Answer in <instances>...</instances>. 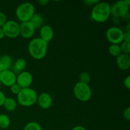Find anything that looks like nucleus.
I'll list each match as a JSON object with an SVG mask.
<instances>
[{"label":"nucleus","instance_id":"f257e3e1","mask_svg":"<svg viewBox=\"0 0 130 130\" xmlns=\"http://www.w3.org/2000/svg\"><path fill=\"white\" fill-rule=\"evenodd\" d=\"M48 49V43L40 38L32 39L29 44L28 50L30 56L34 59L41 60L45 57Z\"/></svg>","mask_w":130,"mask_h":130},{"label":"nucleus","instance_id":"f03ea898","mask_svg":"<svg viewBox=\"0 0 130 130\" xmlns=\"http://www.w3.org/2000/svg\"><path fill=\"white\" fill-rule=\"evenodd\" d=\"M110 6L108 3L100 2L95 5L91 11V17L95 22L104 23L109 19L111 15Z\"/></svg>","mask_w":130,"mask_h":130},{"label":"nucleus","instance_id":"7ed1b4c3","mask_svg":"<svg viewBox=\"0 0 130 130\" xmlns=\"http://www.w3.org/2000/svg\"><path fill=\"white\" fill-rule=\"evenodd\" d=\"M38 94L32 88L21 89L17 95V101L24 107H30L35 104L38 100Z\"/></svg>","mask_w":130,"mask_h":130},{"label":"nucleus","instance_id":"20e7f679","mask_svg":"<svg viewBox=\"0 0 130 130\" xmlns=\"http://www.w3.org/2000/svg\"><path fill=\"white\" fill-rule=\"evenodd\" d=\"M129 0H121L117 1L110 7L111 15L115 19H125L129 15Z\"/></svg>","mask_w":130,"mask_h":130},{"label":"nucleus","instance_id":"39448f33","mask_svg":"<svg viewBox=\"0 0 130 130\" xmlns=\"http://www.w3.org/2000/svg\"><path fill=\"white\" fill-rule=\"evenodd\" d=\"M34 5L30 3H23L19 5L16 10V16L22 22H25L30 20L34 14Z\"/></svg>","mask_w":130,"mask_h":130},{"label":"nucleus","instance_id":"423d86ee","mask_svg":"<svg viewBox=\"0 0 130 130\" xmlns=\"http://www.w3.org/2000/svg\"><path fill=\"white\" fill-rule=\"evenodd\" d=\"M74 94L79 101L87 102L91 99L92 92L89 85L78 82L74 88Z\"/></svg>","mask_w":130,"mask_h":130},{"label":"nucleus","instance_id":"0eeeda50","mask_svg":"<svg viewBox=\"0 0 130 130\" xmlns=\"http://www.w3.org/2000/svg\"><path fill=\"white\" fill-rule=\"evenodd\" d=\"M124 32L118 27H112L107 29L106 38L109 43L112 44H119L123 41Z\"/></svg>","mask_w":130,"mask_h":130},{"label":"nucleus","instance_id":"6e6552de","mask_svg":"<svg viewBox=\"0 0 130 130\" xmlns=\"http://www.w3.org/2000/svg\"><path fill=\"white\" fill-rule=\"evenodd\" d=\"M2 29L5 36L8 38H15L20 35V25L14 20H8Z\"/></svg>","mask_w":130,"mask_h":130},{"label":"nucleus","instance_id":"1a4fd4ad","mask_svg":"<svg viewBox=\"0 0 130 130\" xmlns=\"http://www.w3.org/2000/svg\"><path fill=\"white\" fill-rule=\"evenodd\" d=\"M33 81V77L31 74L27 71H23L19 74L17 77L16 83L19 85L22 89L29 88Z\"/></svg>","mask_w":130,"mask_h":130},{"label":"nucleus","instance_id":"9d476101","mask_svg":"<svg viewBox=\"0 0 130 130\" xmlns=\"http://www.w3.org/2000/svg\"><path fill=\"white\" fill-rule=\"evenodd\" d=\"M0 80L1 84L6 86L10 87L16 83L17 76L13 71L10 70L3 71L0 73Z\"/></svg>","mask_w":130,"mask_h":130},{"label":"nucleus","instance_id":"9b49d317","mask_svg":"<svg viewBox=\"0 0 130 130\" xmlns=\"http://www.w3.org/2000/svg\"><path fill=\"white\" fill-rule=\"evenodd\" d=\"M35 28L29 21L22 22L20 25V34L25 39L32 38L35 32Z\"/></svg>","mask_w":130,"mask_h":130},{"label":"nucleus","instance_id":"f8f14e48","mask_svg":"<svg viewBox=\"0 0 130 130\" xmlns=\"http://www.w3.org/2000/svg\"><path fill=\"white\" fill-rule=\"evenodd\" d=\"M37 102L41 109H48L52 105V98L48 93H43L38 96Z\"/></svg>","mask_w":130,"mask_h":130},{"label":"nucleus","instance_id":"ddd939ff","mask_svg":"<svg viewBox=\"0 0 130 130\" xmlns=\"http://www.w3.org/2000/svg\"><path fill=\"white\" fill-rule=\"evenodd\" d=\"M116 63L118 68L122 71H126L130 67V57L129 55L121 53L116 57Z\"/></svg>","mask_w":130,"mask_h":130},{"label":"nucleus","instance_id":"4468645a","mask_svg":"<svg viewBox=\"0 0 130 130\" xmlns=\"http://www.w3.org/2000/svg\"><path fill=\"white\" fill-rule=\"evenodd\" d=\"M39 34H40L41 39L44 40L46 43H48L53 39L54 32L53 28L50 25H44L41 27Z\"/></svg>","mask_w":130,"mask_h":130},{"label":"nucleus","instance_id":"2eb2a0df","mask_svg":"<svg viewBox=\"0 0 130 130\" xmlns=\"http://www.w3.org/2000/svg\"><path fill=\"white\" fill-rule=\"evenodd\" d=\"M26 66L27 62L25 59L22 58H19V59L17 60L16 62L14 63L13 67V72L15 74L21 73L25 69V68L26 67Z\"/></svg>","mask_w":130,"mask_h":130},{"label":"nucleus","instance_id":"dca6fc26","mask_svg":"<svg viewBox=\"0 0 130 130\" xmlns=\"http://www.w3.org/2000/svg\"><path fill=\"white\" fill-rule=\"evenodd\" d=\"M29 22L32 24L35 29H39L43 25L44 19L40 14L34 13L30 19Z\"/></svg>","mask_w":130,"mask_h":130},{"label":"nucleus","instance_id":"f3484780","mask_svg":"<svg viewBox=\"0 0 130 130\" xmlns=\"http://www.w3.org/2000/svg\"><path fill=\"white\" fill-rule=\"evenodd\" d=\"M3 106L7 111L12 112L16 109L17 107V103L16 100L13 98H6L3 104Z\"/></svg>","mask_w":130,"mask_h":130},{"label":"nucleus","instance_id":"a211bd4d","mask_svg":"<svg viewBox=\"0 0 130 130\" xmlns=\"http://www.w3.org/2000/svg\"><path fill=\"white\" fill-rule=\"evenodd\" d=\"M0 62L2 63L4 71L10 70L12 66V60L11 57L7 55H3L0 58Z\"/></svg>","mask_w":130,"mask_h":130},{"label":"nucleus","instance_id":"6ab92c4d","mask_svg":"<svg viewBox=\"0 0 130 130\" xmlns=\"http://www.w3.org/2000/svg\"><path fill=\"white\" fill-rule=\"evenodd\" d=\"M10 124V119L5 114H0V128L6 129Z\"/></svg>","mask_w":130,"mask_h":130},{"label":"nucleus","instance_id":"aec40b11","mask_svg":"<svg viewBox=\"0 0 130 130\" xmlns=\"http://www.w3.org/2000/svg\"><path fill=\"white\" fill-rule=\"evenodd\" d=\"M109 52L113 57H118L121 53L119 44H111L109 48Z\"/></svg>","mask_w":130,"mask_h":130},{"label":"nucleus","instance_id":"412c9836","mask_svg":"<svg viewBox=\"0 0 130 130\" xmlns=\"http://www.w3.org/2000/svg\"><path fill=\"white\" fill-rule=\"evenodd\" d=\"M24 130H42V128L39 123L32 121L25 126Z\"/></svg>","mask_w":130,"mask_h":130},{"label":"nucleus","instance_id":"4be33fe9","mask_svg":"<svg viewBox=\"0 0 130 130\" xmlns=\"http://www.w3.org/2000/svg\"><path fill=\"white\" fill-rule=\"evenodd\" d=\"M120 48L121 51V53L123 54L129 55L130 53V42L128 41H123L121 43Z\"/></svg>","mask_w":130,"mask_h":130},{"label":"nucleus","instance_id":"5701e85b","mask_svg":"<svg viewBox=\"0 0 130 130\" xmlns=\"http://www.w3.org/2000/svg\"><path fill=\"white\" fill-rule=\"evenodd\" d=\"M79 82L88 85L91 81V76L88 72H83L79 75Z\"/></svg>","mask_w":130,"mask_h":130},{"label":"nucleus","instance_id":"b1692460","mask_svg":"<svg viewBox=\"0 0 130 130\" xmlns=\"http://www.w3.org/2000/svg\"><path fill=\"white\" fill-rule=\"evenodd\" d=\"M21 89L22 88L19 86V85H17V83L14 84L12 86H10V90H11V93H12L13 94H14V95H17L19 93V92L20 91Z\"/></svg>","mask_w":130,"mask_h":130},{"label":"nucleus","instance_id":"393cba45","mask_svg":"<svg viewBox=\"0 0 130 130\" xmlns=\"http://www.w3.org/2000/svg\"><path fill=\"white\" fill-rule=\"evenodd\" d=\"M7 21V18L5 14L0 11V28H2Z\"/></svg>","mask_w":130,"mask_h":130},{"label":"nucleus","instance_id":"a878e982","mask_svg":"<svg viewBox=\"0 0 130 130\" xmlns=\"http://www.w3.org/2000/svg\"><path fill=\"white\" fill-rule=\"evenodd\" d=\"M123 117H124V119L127 121L130 120V108L128 107L124 110L123 112Z\"/></svg>","mask_w":130,"mask_h":130},{"label":"nucleus","instance_id":"bb28decb","mask_svg":"<svg viewBox=\"0 0 130 130\" xmlns=\"http://www.w3.org/2000/svg\"><path fill=\"white\" fill-rule=\"evenodd\" d=\"M124 85L128 90L130 89V76H128L124 81Z\"/></svg>","mask_w":130,"mask_h":130},{"label":"nucleus","instance_id":"cd10ccee","mask_svg":"<svg viewBox=\"0 0 130 130\" xmlns=\"http://www.w3.org/2000/svg\"><path fill=\"white\" fill-rule=\"evenodd\" d=\"M6 98V97L5 96V94H4L2 91H0V106L3 105V104L4 102H5Z\"/></svg>","mask_w":130,"mask_h":130},{"label":"nucleus","instance_id":"c85d7f7f","mask_svg":"<svg viewBox=\"0 0 130 130\" xmlns=\"http://www.w3.org/2000/svg\"><path fill=\"white\" fill-rule=\"evenodd\" d=\"M123 41H124L130 42V32H124V35H123Z\"/></svg>","mask_w":130,"mask_h":130},{"label":"nucleus","instance_id":"c756f323","mask_svg":"<svg viewBox=\"0 0 130 130\" xmlns=\"http://www.w3.org/2000/svg\"><path fill=\"white\" fill-rule=\"evenodd\" d=\"M38 3H39L41 5H42V6H45V5H46L47 4L49 3V1H46V0H41V1H38Z\"/></svg>","mask_w":130,"mask_h":130},{"label":"nucleus","instance_id":"7c9ffc66","mask_svg":"<svg viewBox=\"0 0 130 130\" xmlns=\"http://www.w3.org/2000/svg\"><path fill=\"white\" fill-rule=\"evenodd\" d=\"M72 130H86L84 127L81 126H75L74 128H72Z\"/></svg>","mask_w":130,"mask_h":130},{"label":"nucleus","instance_id":"2f4dec72","mask_svg":"<svg viewBox=\"0 0 130 130\" xmlns=\"http://www.w3.org/2000/svg\"><path fill=\"white\" fill-rule=\"evenodd\" d=\"M99 2V1H85V3L90 4V5H91V4L96 5V4L98 3Z\"/></svg>","mask_w":130,"mask_h":130},{"label":"nucleus","instance_id":"473e14b6","mask_svg":"<svg viewBox=\"0 0 130 130\" xmlns=\"http://www.w3.org/2000/svg\"><path fill=\"white\" fill-rule=\"evenodd\" d=\"M5 36V34H4V32L2 28H0V39H3Z\"/></svg>","mask_w":130,"mask_h":130},{"label":"nucleus","instance_id":"72a5a7b5","mask_svg":"<svg viewBox=\"0 0 130 130\" xmlns=\"http://www.w3.org/2000/svg\"><path fill=\"white\" fill-rule=\"evenodd\" d=\"M126 32H130V23H128L126 25Z\"/></svg>","mask_w":130,"mask_h":130},{"label":"nucleus","instance_id":"f704fd0d","mask_svg":"<svg viewBox=\"0 0 130 130\" xmlns=\"http://www.w3.org/2000/svg\"><path fill=\"white\" fill-rule=\"evenodd\" d=\"M4 70H3V65H2V63L0 62V73H1V72H2Z\"/></svg>","mask_w":130,"mask_h":130},{"label":"nucleus","instance_id":"c9c22d12","mask_svg":"<svg viewBox=\"0 0 130 130\" xmlns=\"http://www.w3.org/2000/svg\"><path fill=\"white\" fill-rule=\"evenodd\" d=\"M1 85V80H0V85Z\"/></svg>","mask_w":130,"mask_h":130},{"label":"nucleus","instance_id":"e433bc0d","mask_svg":"<svg viewBox=\"0 0 130 130\" xmlns=\"http://www.w3.org/2000/svg\"><path fill=\"white\" fill-rule=\"evenodd\" d=\"M13 130H15V129H13Z\"/></svg>","mask_w":130,"mask_h":130}]
</instances>
